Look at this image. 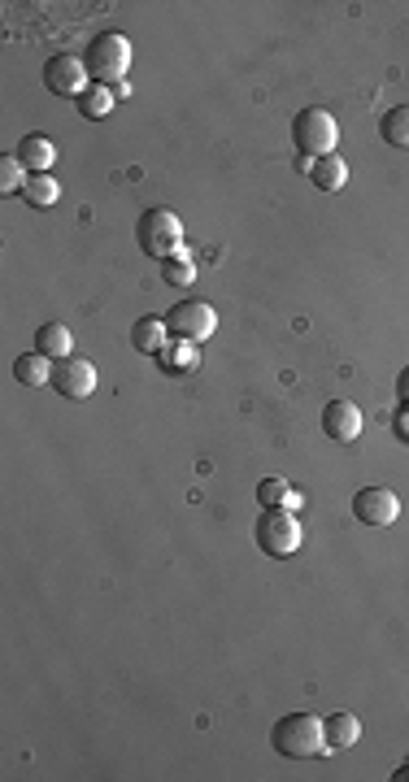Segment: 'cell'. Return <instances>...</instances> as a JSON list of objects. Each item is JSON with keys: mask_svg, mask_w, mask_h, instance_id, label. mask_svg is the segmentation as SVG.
Here are the masks:
<instances>
[{"mask_svg": "<svg viewBox=\"0 0 409 782\" xmlns=\"http://www.w3.org/2000/svg\"><path fill=\"white\" fill-rule=\"evenodd\" d=\"M270 743H275V752L288 756V761H309V756L327 752L322 717H314V713H288V717H279L275 730H270Z\"/></svg>", "mask_w": 409, "mask_h": 782, "instance_id": "cell-1", "label": "cell"}, {"mask_svg": "<svg viewBox=\"0 0 409 782\" xmlns=\"http://www.w3.org/2000/svg\"><path fill=\"white\" fill-rule=\"evenodd\" d=\"M83 66H88L92 79L105 83V87L122 83V79H127V70H131V40L122 31L96 35V40L88 44V53H83Z\"/></svg>", "mask_w": 409, "mask_h": 782, "instance_id": "cell-2", "label": "cell"}, {"mask_svg": "<svg viewBox=\"0 0 409 782\" xmlns=\"http://www.w3.org/2000/svg\"><path fill=\"white\" fill-rule=\"evenodd\" d=\"M135 244H140V252H148V257H157V261L179 257L183 252V222L170 209H148V213H140V222H135Z\"/></svg>", "mask_w": 409, "mask_h": 782, "instance_id": "cell-3", "label": "cell"}, {"mask_svg": "<svg viewBox=\"0 0 409 782\" xmlns=\"http://www.w3.org/2000/svg\"><path fill=\"white\" fill-rule=\"evenodd\" d=\"M292 144L301 148V157H327V153H336V144H340V126L336 118H331L327 109H301L292 118Z\"/></svg>", "mask_w": 409, "mask_h": 782, "instance_id": "cell-4", "label": "cell"}, {"mask_svg": "<svg viewBox=\"0 0 409 782\" xmlns=\"http://www.w3.org/2000/svg\"><path fill=\"white\" fill-rule=\"evenodd\" d=\"M257 548L266 552V557H292L296 548H301V522H296L292 509H262L257 517Z\"/></svg>", "mask_w": 409, "mask_h": 782, "instance_id": "cell-5", "label": "cell"}, {"mask_svg": "<svg viewBox=\"0 0 409 782\" xmlns=\"http://www.w3.org/2000/svg\"><path fill=\"white\" fill-rule=\"evenodd\" d=\"M166 326H170V335L175 339H188V344H201V339H209L218 331V313L214 305H205V300H179V305H170L166 313Z\"/></svg>", "mask_w": 409, "mask_h": 782, "instance_id": "cell-6", "label": "cell"}, {"mask_svg": "<svg viewBox=\"0 0 409 782\" xmlns=\"http://www.w3.org/2000/svg\"><path fill=\"white\" fill-rule=\"evenodd\" d=\"M88 79H92L88 66H83V57H74V53H57V57L44 61V87L53 96H74V100H79L92 87Z\"/></svg>", "mask_w": 409, "mask_h": 782, "instance_id": "cell-7", "label": "cell"}, {"mask_svg": "<svg viewBox=\"0 0 409 782\" xmlns=\"http://www.w3.org/2000/svg\"><path fill=\"white\" fill-rule=\"evenodd\" d=\"M353 517L370 526V531H383V526H392L401 517V500H396L392 487H362L353 496Z\"/></svg>", "mask_w": 409, "mask_h": 782, "instance_id": "cell-8", "label": "cell"}, {"mask_svg": "<svg viewBox=\"0 0 409 782\" xmlns=\"http://www.w3.org/2000/svg\"><path fill=\"white\" fill-rule=\"evenodd\" d=\"M53 387L66 400H88L96 391V365L88 357H66L53 365Z\"/></svg>", "mask_w": 409, "mask_h": 782, "instance_id": "cell-9", "label": "cell"}, {"mask_svg": "<svg viewBox=\"0 0 409 782\" xmlns=\"http://www.w3.org/2000/svg\"><path fill=\"white\" fill-rule=\"evenodd\" d=\"M322 435L336 439V444H353L362 435V409L353 400H327V409H322Z\"/></svg>", "mask_w": 409, "mask_h": 782, "instance_id": "cell-10", "label": "cell"}, {"mask_svg": "<svg viewBox=\"0 0 409 782\" xmlns=\"http://www.w3.org/2000/svg\"><path fill=\"white\" fill-rule=\"evenodd\" d=\"M14 157L22 161V170H27V174H48V170H53V161H57V144L48 140V135H27V140L18 144Z\"/></svg>", "mask_w": 409, "mask_h": 782, "instance_id": "cell-11", "label": "cell"}, {"mask_svg": "<svg viewBox=\"0 0 409 782\" xmlns=\"http://www.w3.org/2000/svg\"><path fill=\"white\" fill-rule=\"evenodd\" d=\"M170 344V326H166V318H153V313H148V318H140L131 326V348L135 352H144V357H157L161 348Z\"/></svg>", "mask_w": 409, "mask_h": 782, "instance_id": "cell-12", "label": "cell"}, {"mask_svg": "<svg viewBox=\"0 0 409 782\" xmlns=\"http://www.w3.org/2000/svg\"><path fill=\"white\" fill-rule=\"evenodd\" d=\"M309 183H314L318 192H340V187L349 183V166H344V157L327 153V157L309 161Z\"/></svg>", "mask_w": 409, "mask_h": 782, "instance_id": "cell-13", "label": "cell"}, {"mask_svg": "<svg viewBox=\"0 0 409 782\" xmlns=\"http://www.w3.org/2000/svg\"><path fill=\"white\" fill-rule=\"evenodd\" d=\"M257 500H262V509H292V513L305 509V496L292 483H283V478H262L257 483Z\"/></svg>", "mask_w": 409, "mask_h": 782, "instance_id": "cell-14", "label": "cell"}, {"mask_svg": "<svg viewBox=\"0 0 409 782\" xmlns=\"http://www.w3.org/2000/svg\"><path fill=\"white\" fill-rule=\"evenodd\" d=\"M53 365L57 361H48L44 352H22L14 361V378L22 387H53Z\"/></svg>", "mask_w": 409, "mask_h": 782, "instance_id": "cell-15", "label": "cell"}, {"mask_svg": "<svg viewBox=\"0 0 409 782\" xmlns=\"http://www.w3.org/2000/svg\"><path fill=\"white\" fill-rule=\"evenodd\" d=\"M322 735H327V748H353L362 739V722L353 713H331L322 717Z\"/></svg>", "mask_w": 409, "mask_h": 782, "instance_id": "cell-16", "label": "cell"}, {"mask_svg": "<svg viewBox=\"0 0 409 782\" xmlns=\"http://www.w3.org/2000/svg\"><path fill=\"white\" fill-rule=\"evenodd\" d=\"M70 348H74V339L61 322H44L40 331H35V352H44L48 361H66Z\"/></svg>", "mask_w": 409, "mask_h": 782, "instance_id": "cell-17", "label": "cell"}, {"mask_svg": "<svg viewBox=\"0 0 409 782\" xmlns=\"http://www.w3.org/2000/svg\"><path fill=\"white\" fill-rule=\"evenodd\" d=\"M57 196H61V183L53 174H27V183H22V200L35 209H53Z\"/></svg>", "mask_w": 409, "mask_h": 782, "instance_id": "cell-18", "label": "cell"}, {"mask_svg": "<svg viewBox=\"0 0 409 782\" xmlns=\"http://www.w3.org/2000/svg\"><path fill=\"white\" fill-rule=\"evenodd\" d=\"M379 135L388 148H409V105H396L379 118Z\"/></svg>", "mask_w": 409, "mask_h": 782, "instance_id": "cell-19", "label": "cell"}, {"mask_svg": "<svg viewBox=\"0 0 409 782\" xmlns=\"http://www.w3.org/2000/svg\"><path fill=\"white\" fill-rule=\"evenodd\" d=\"M157 357H161V365H166V370L183 374V370H192V365H196V344H188V339H170V344L161 348Z\"/></svg>", "mask_w": 409, "mask_h": 782, "instance_id": "cell-20", "label": "cell"}, {"mask_svg": "<svg viewBox=\"0 0 409 782\" xmlns=\"http://www.w3.org/2000/svg\"><path fill=\"white\" fill-rule=\"evenodd\" d=\"M109 109H114V92H109L105 83H92L88 92L79 96V113H83V118H92V122H96V118H105Z\"/></svg>", "mask_w": 409, "mask_h": 782, "instance_id": "cell-21", "label": "cell"}, {"mask_svg": "<svg viewBox=\"0 0 409 782\" xmlns=\"http://www.w3.org/2000/svg\"><path fill=\"white\" fill-rule=\"evenodd\" d=\"M161 279H166L170 287H192V279H196V261L188 257V248H183L179 257L161 261Z\"/></svg>", "mask_w": 409, "mask_h": 782, "instance_id": "cell-22", "label": "cell"}, {"mask_svg": "<svg viewBox=\"0 0 409 782\" xmlns=\"http://www.w3.org/2000/svg\"><path fill=\"white\" fill-rule=\"evenodd\" d=\"M22 183H27V170H22L18 157H0V192H22Z\"/></svg>", "mask_w": 409, "mask_h": 782, "instance_id": "cell-23", "label": "cell"}, {"mask_svg": "<svg viewBox=\"0 0 409 782\" xmlns=\"http://www.w3.org/2000/svg\"><path fill=\"white\" fill-rule=\"evenodd\" d=\"M396 396H401V405H409V365L396 374Z\"/></svg>", "mask_w": 409, "mask_h": 782, "instance_id": "cell-24", "label": "cell"}, {"mask_svg": "<svg viewBox=\"0 0 409 782\" xmlns=\"http://www.w3.org/2000/svg\"><path fill=\"white\" fill-rule=\"evenodd\" d=\"M396 435L409 439V405H401V413H396Z\"/></svg>", "mask_w": 409, "mask_h": 782, "instance_id": "cell-25", "label": "cell"}, {"mask_svg": "<svg viewBox=\"0 0 409 782\" xmlns=\"http://www.w3.org/2000/svg\"><path fill=\"white\" fill-rule=\"evenodd\" d=\"M109 92H114V100H118V96H131V83L122 79V83H114V87H109Z\"/></svg>", "mask_w": 409, "mask_h": 782, "instance_id": "cell-26", "label": "cell"}]
</instances>
